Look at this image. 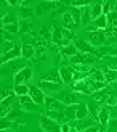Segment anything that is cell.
I'll list each match as a JSON object with an SVG mask.
<instances>
[{"instance_id":"2","label":"cell","mask_w":117,"mask_h":132,"mask_svg":"<svg viewBox=\"0 0 117 132\" xmlns=\"http://www.w3.org/2000/svg\"><path fill=\"white\" fill-rule=\"evenodd\" d=\"M88 42L92 44L95 48L104 47L106 42H108L106 31H90V32H88Z\"/></svg>"},{"instance_id":"1","label":"cell","mask_w":117,"mask_h":132,"mask_svg":"<svg viewBox=\"0 0 117 132\" xmlns=\"http://www.w3.org/2000/svg\"><path fill=\"white\" fill-rule=\"evenodd\" d=\"M80 95L82 94H77V92H74V90H60V92H56L53 97L58 98V100H61L66 106H69V105L80 103Z\"/></svg>"},{"instance_id":"3","label":"cell","mask_w":117,"mask_h":132,"mask_svg":"<svg viewBox=\"0 0 117 132\" xmlns=\"http://www.w3.org/2000/svg\"><path fill=\"white\" fill-rule=\"evenodd\" d=\"M38 124H40V127L43 132H61V124L53 121L51 118L42 114L40 119H38Z\"/></svg>"},{"instance_id":"49","label":"cell","mask_w":117,"mask_h":132,"mask_svg":"<svg viewBox=\"0 0 117 132\" xmlns=\"http://www.w3.org/2000/svg\"><path fill=\"white\" fill-rule=\"evenodd\" d=\"M109 114H111V119H117V105L109 106Z\"/></svg>"},{"instance_id":"9","label":"cell","mask_w":117,"mask_h":132,"mask_svg":"<svg viewBox=\"0 0 117 132\" xmlns=\"http://www.w3.org/2000/svg\"><path fill=\"white\" fill-rule=\"evenodd\" d=\"M45 108H47V111H64L66 105L55 97H47L45 98Z\"/></svg>"},{"instance_id":"28","label":"cell","mask_w":117,"mask_h":132,"mask_svg":"<svg viewBox=\"0 0 117 132\" xmlns=\"http://www.w3.org/2000/svg\"><path fill=\"white\" fill-rule=\"evenodd\" d=\"M29 89H31V85H27V84H15V87H13V90H15V95H16V97L29 95Z\"/></svg>"},{"instance_id":"37","label":"cell","mask_w":117,"mask_h":132,"mask_svg":"<svg viewBox=\"0 0 117 132\" xmlns=\"http://www.w3.org/2000/svg\"><path fill=\"white\" fill-rule=\"evenodd\" d=\"M67 5L71 8H85V6L90 5V2H87V0H72V2H67Z\"/></svg>"},{"instance_id":"43","label":"cell","mask_w":117,"mask_h":132,"mask_svg":"<svg viewBox=\"0 0 117 132\" xmlns=\"http://www.w3.org/2000/svg\"><path fill=\"white\" fill-rule=\"evenodd\" d=\"M106 36H108V39L117 40V26H115V28H109V29L106 31Z\"/></svg>"},{"instance_id":"20","label":"cell","mask_w":117,"mask_h":132,"mask_svg":"<svg viewBox=\"0 0 117 132\" xmlns=\"http://www.w3.org/2000/svg\"><path fill=\"white\" fill-rule=\"evenodd\" d=\"M42 79H43V81H48V82H55V84H63V77H61L60 69H58V68H53L47 76H43Z\"/></svg>"},{"instance_id":"34","label":"cell","mask_w":117,"mask_h":132,"mask_svg":"<svg viewBox=\"0 0 117 132\" xmlns=\"http://www.w3.org/2000/svg\"><path fill=\"white\" fill-rule=\"evenodd\" d=\"M104 66L109 69H117V56H103Z\"/></svg>"},{"instance_id":"18","label":"cell","mask_w":117,"mask_h":132,"mask_svg":"<svg viewBox=\"0 0 117 132\" xmlns=\"http://www.w3.org/2000/svg\"><path fill=\"white\" fill-rule=\"evenodd\" d=\"M87 108H88V114L92 119L98 121V116H100V110H101V103L95 102V100H90L87 103Z\"/></svg>"},{"instance_id":"40","label":"cell","mask_w":117,"mask_h":132,"mask_svg":"<svg viewBox=\"0 0 117 132\" xmlns=\"http://www.w3.org/2000/svg\"><path fill=\"white\" fill-rule=\"evenodd\" d=\"M51 34H53V32H51V31H50V28H47V26H42L40 31H38V36H40L42 39H45V40L51 39Z\"/></svg>"},{"instance_id":"26","label":"cell","mask_w":117,"mask_h":132,"mask_svg":"<svg viewBox=\"0 0 117 132\" xmlns=\"http://www.w3.org/2000/svg\"><path fill=\"white\" fill-rule=\"evenodd\" d=\"M90 13H92V19H96L103 15V2H93L90 5Z\"/></svg>"},{"instance_id":"22","label":"cell","mask_w":117,"mask_h":132,"mask_svg":"<svg viewBox=\"0 0 117 132\" xmlns=\"http://www.w3.org/2000/svg\"><path fill=\"white\" fill-rule=\"evenodd\" d=\"M101 71L104 72V77H106L108 84H115L117 82V69H109L106 66H101Z\"/></svg>"},{"instance_id":"10","label":"cell","mask_w":117,"mask_h":132,"mask_svg":"<svg viewBox=\"0 0 117 132\" xmlns=\"http://www.w3.org/2000/svg\"><path fill=\"white\" fill-rule=\"evenodd\" d=\"M8 64V69L13 72V74H18L19 71H23L24 68H27V60H24V58L21 56V58H18V60H13V61H10V63H6ZM5 66V64H3Z\"/></svg>"},{"instance_id":"30","label":"cell","mask_w":117,"mask_h":132,"mask_svg":"<svg viewBox=\"0 0 117 132\" xmlns=\"http://www.w3.org/2000/svg\"><path fill=\"white\" fill-rule=\"evenodd\" d=\"M88 116V108H87V103H77V118L75 121H80V119H85Z\"/></svg>"},{"instance_id":"29","label":"cell","mask_w":117,"mask_h":132,"mask_svg":"<svg viewBox=\"0 0 117 132\" xmlns=\"http://www.w3.org/2000/svg\"><path fill=\"white\" fill-rule=\"evenodd\" d=\"M108 95H109V90H108V89H103V90H100V92H95V94H92V100L98 102V103H106Z\"/></svg>"},{"instance_id":"23","label":"cell","mask_w":117,"mask_h":132,"mask_svg":"<svg viewBox=\"0 0 117 132\" xmlns=\"http://www.w3.org/2000/svg\"><path fill=\"white\" fill-rule=\"evenodd\" d=\"M75 26H77V23L74 21V18L71 16V13L69 11H64V15H63V28L67 29V31H72Z\"/></svg>"},{"instance_id":"11","label":"cell","mask_w":117,"mask_h":132,"mask_svg":"<svg viewBox=\"0 0 117 132\" xmlns=\"http://www.w3.org/2000/svg\"><path fill=\"white\" fill-rule=\"evenodd\" d=\"M72 90L77 92V94H82V95H92L88 79H83V81H79V82H72Z\"/></svg>"},{"instance_id":"39","label":"cell","mask_w":117,"mask_h":132,"mask_svg":"<svg viewBox=\"0 0 117 132\" xmlns=\"http://www.w3.org/2000/svg\"><path fill=\"white\" fill-rule=\"evenodd\" d=\"M16 18L15 15H11V13H8V15H3L2 18V26H8V24H16Z\"/></svg>"},{"instance_id":"17","label":"cell","mask_w":117,"mask_h":132,"mask_svg":"<svg viewBox=\"0 0 117 132\" xmlns=\"http://www.w3.org/2000/svg\"><path fill=\"white\" fill-rule=\"evenodd\" d=\"M60 5L58 2H42L40 5H37V10H35V13L38 16H43V15H47L48 11H51L53 8H56V6Z\"/></svg>"},{"instance_id":"25","label":"cell","mask_w":117,"mask_h":132,"mask_svg":"<svg viewBox=\"0 0 117 132\" xmlns=\"http://www.w3.org/2000/svg\"><path fill=\"white\" fill-rule=\"evenodd\" d=\"M95 124H98V121H95V119H90V118H85V119H80V121H77V124H72V126H75L77 129H79V130L82 132V130H85V129H88V127L95 126Z\"/></svg>"},{"instance_id":"8","label":"cell","mask_w":117,"mask_h":132,"mask_svg":"<svg viewBox=\"0 0 117 132\" xmlns=\"http://www.w3.org/2000/svg\"><path fill=\"white\" fill-rule=\"evenodd\" d=\"M23 53H21V45L15 44V47L10 48L8 52H5V53H2V64H6L10 63L13 60H18V58H21Z\"/></svg>"},{"instance_id":"32","label":"cell","mask_w":117,"mask_h":132,"mask_svg":"<svg viewBox=\"0 0 117 132\" xmlns=\"http://www.w3.org/2000/svg\"><path fill=\"white\" fill-rule=\"evenodd\" d=\"M32 15H34V8H32V6H27V5H24V3L19 6V16H21L23 19H27Z\"/></svg>"},{"instance_id":"4","label":"cell","mask_w":117,"mask_h":132,"mask_svg":"<svg viewBox=\"0 0 117 132\" xmlns=\"http://www.w3.org/2000/svg\"><path fill=\"white\" fill-rule=\"evenodd\" d=\"M95 61H96V56L95 55L82 53V52H77L72 58H69V63L71 64H87V66H90V64L95 63Z\"/></svg>"},{"instance_id":"36","label":"cell","mask_w":117,"mask_h":132,"mask_svg":"<svg viewBox=\"0 0 117 132\" xmlns=\"http://www.w3.org/2000/svg\"><path fill=\"white\" fill-rule=\"evenodd\" d=\"M108 18V28H115L117 26V10H112L109 15H106Z\"/></svg>"},{"instance_id":"6","label":"cell","mask_w":117,"mask_h":132,"mask_svg":"<svg viewBox=\"0 0 117 132\" xmlns=\"http://www.w3.org/2000/svg\"><path fill=\"white\" fill-rule=\"evenodd\" d=\"M19 106H21V111H29V113H37V111H40V106H38L29 95L19 97Z\"/></svg>"},{"instance_id":"38","label":"cell","mask_w":117,"mask_h":132,"mask_svg":"<svg viewBox=\"0 0 117 132\" xmlns=\"http://www.w3.org/2000/svg\"><path fill=\"white\" fill-rule=\"evenodd\" d=\"M67 11L71 13V16L74 18V21L79 24V23H80V19H82V8H69Z\"/></svg>"},{"instance_id":"27","label":"cell","mask_w":117,"mask_h":132,"mask_svg":"<svg viewBox=\"0 0 117 132\" xmlns=\"http://www.w3.org/2000/svg\"><path fill=\"white\" fill-rule=\"evenodd\" d=\"M60 53L63 56H67V58H72L75 53H77V48L74 44H67V45H63V47L60 48Z\"/></svg>"},{"instance_id":"12","label":"cell","mask_w":117,"mask_h":132,"mask_svg":"<svg viewBox=\"0 0 117 132\" xmlns=\"http://www.w3.org/2000/svg\"><path fill=\"white\" fill-rule=\"evenodd\" d=\"M60 74H61V77H63V82H72V81H74V76H75V69H74L72 64H69V66H61Z\"/></svg>"},{"instance_id":"16","label":"cell","mask_w":117,"mask_h":132,"mask_svg":"<svg viewBox=\"0 0 117 132\" xmlns=\"http://www.w3.org/2000/svg\"><path fill=\"white\" fill-rule=\"evenodd\" d=\"M38 87H40L45 94H48V92H53V94H56V92L61 90V84H55V82H48V81H43V79H40Z\"/></svg>"},{"instance_id":"13","label":"cell","mask_w":117,"mask_h":132,"mask_svg":"<svg viewBox=\"0 0 117 132\" xmlns=\"http://www.w3.org/2000/svg\"><path fill=\"white\" fill-rule=\"evenodd\" d=\"M13 105H15V95H13V97H8V98H3V100H2V103H0V108H2V111H0V116H2V119H3V118H6L8 111L13 110Z\"/></svg>"},{"instance_id":"24","label":"cell","mask_w":117,"mask_h":132,"mask_svg":"<svg viewBox=\"0 0 117 132\" xmlns=\"http://www.w3.org/2000/svg\"><path fill=\"white\" fill-rule=\"evenodd\" d=\"M111 121V114H109V106H101L100 110V116H98V122L101 124L103 127Z\"/></svg>"},{"instance_id":"50","label":"cell","mask_w":117,"mask_h":132,"mask_svg":"<svg viewBox=\"0 0 117 132\" xmlns=\"http://www.w3.org/2000/svg\"><path fill=\"white\" fill-rule=\"evenodd\" d=\"M71 127H72V124L64 122V124H61V132H71Z\"/></svg>"},{"instance_id":"31","label":"cell","mask_w":117,"mask_h":132,"mask_svg":"<svg viewBox=\"0 0 117 132\" xmlns=\"http://www.w3.org/2000/svg\"><path fill=\"white\" fill-rule=\"evenodd\" d=\"M90 5H92V3H90ZM90 5L85 6V8H82V19H80L82 26H88L90 23L93 21V19H92V13H90Z\"/></svg>"},{"instance_id":"41","label":"cell","mask_w":117,"mask_h":132,"mask_svg":"<svg viewBox=\"0 0 117 132\" xmlns=\"http://www.w3.org/2000/svg\"><path fill=\"white\" fill-rule=\"evenodd\" d=\"M117 105V92H109L108 100H106V106H114Z\"/></svg>"},{"instance_id":"35","label":"cell","mask_w":117,"mask_h":132,"mask_svg":"<svg viewBox=\"0 0 117 132\" xmlns=\"http://www.w3.org/2000/svg\"><path fill=\"white\" fill-rule=\"evenodd\" d=\"M88 79H92V81H100V82H106V77H104V72L101 69H95L92 74L88 76Z\"/></svg>"},{"instance_id":"33","label":"cell","mask_w":117,"mask_h":132,"mask_svg":"<svg viewBox=\"0 0 117 132\" xmlns=\"http://www.w3.org/2000/svg\"><path fill=\"white\" fill-rule=\"evenodd\" d=\"M64 114H66V118L71 121V119H75L77 118V105H69V106H66V110H64Z\"/></svg>"},{"instance_id":"47","label":"cell","mask_w":117,"mask_h":132,"mask_svg":"<svg viewBox=\"0 0 117 132\" xmlns=\"http://www.w3.org/2000/svg\"><path fill=\"white\" fill-rule=\"evenodd\" d=\"M15 95V90L13 89H3L2 90V100L3 98H8V97H13Z\"/></svg>"},{"instance_id":"5","label":"cell","mask_w":117,"mask_h":132,"mask_svg":"<svg viewBox=\"0 0 117 132\" xmlns=\"http://www.w3.org/2000/svg\"><path fill=\"white\" fill-rule=\"evenodd\" d=\"M75 48H77V52H82V53H88V55H95L96 58H103L101 55H100V50L98 48H95L90 42H87V40H75Z\"/></svg>"},{"instance_id":"48","label":"cell","mask_w":117,"mask_h":132,"mask_svg":"<svg viewBox=\"0 0 117 132\" xmlns=\"http://www.w3.org/2000/svg\"><path fill=\"white\" fill-rule=\"evenodd\" d=\"M101 124L98 122V124H95V126H92V127H88V129H85V130H82V132H100L101 130Z\"/></svg>"},{"instance_id":"51","label":"cell","mask_w":117,"mask_h":132,"mask_svg":"<svg viewBox=\"0 0 117 132\" xmlns=\"http://www.w3.org/2000/svg\"><path fill=\"white\" fill-rule=\"evenodd\" d=\"M6 5H10V6H18V5H23V2H18V0H11V2H6Z\"/></svg>"},{"instance_id":"42","label":"cell","mask_w":117,"mask_h":132,"mask_svg":"<svg viewBox=\"0 0 117 132\" xmlns=\"http://www.w3.org/2000/svg\"><path fill=\"white\" fill-rule=\"evenodd\" d=\"M3 32H10V34H16V32L19 31V24H8V26H2Z\"/></svg>"},{"instance_id":"44","label":"cell","mask_w":117,"mask_h":132,"mask_svg":"<svg viewBox=\"0 0 117 132\" xmlns=\"http://www.w3.org/2000/svg\"><path fill=\"white\" fill-rule=\"evenodd\" d=\"M112 2H103V15H109L112 11Z\"/></svg>"},{"instance_id":"7","label":"cell","mask_w":117,"mask_h":132,"mask_svg":"<svg viewBox=\"0 0 117 132\" xmlns=\"http://www.w3.org/2000/svg\"><path fill=\"white\" fill-rule=\"evenodd\" d=\"M29 97L38 105V106H45V98H47V95H45V92L38 87V85H31Z\"/></svg>"},{"instance_id":"15","label":"cell","mask_w":117,"mask_h":132,"mask_svg":"<svg viewBox=\"0 0 117 132\" xmlns=\"http://www.w3.org/2000/svg\"><path fill=\"white\" fill-rule=\"evenodd\" d=\"M21 53H23V58L24 60H31L32 56H35V45L31 44V42H23L21 45Z\"/></svg>"},{"instance_id":"45","label":"cell","mask_w":117,"mask_h":132,"mask_svg":"<svg viewBox=\"0 0 117 132\" xmlns=\"http://www.w3.org/2000/svg\"><path fill=\"white\" fill-rule=\"evenodd\" d=\"M13 126V122L10 121V119H5V118H3V119L2 121H0V130H5V129H10Z\"/></svg>"},{"instance_id":"52","label":"cell","mask_w":117,"mask_h":132,"mask_svg":"<svg viewBox=\"0 0 117 132\" xmlns=\"http://www.w3.org/2000/svg\"><path fill=\"white\" fill-rule=\"evenodd\" d=\"M71 132H80V130H79V129H77L75 126H72V127H71Z\"/></svg>"},{"instance_id":"21","label":"cell","mask_w":117,"mask_h":132,"mask_svg":"<svg viewBox=\"0 0 117 132\" xmlns=\"http://www.w3.org/2000/svg\"><path fill=\"white\" fill-rule=\"evenodd\" d=\"M92 24H93V31H106L108 29V18H106V15H101L100 18L93 19Z\"/></svg>"},{"instance_id":"46","label":"cell","mask_w":117,"mask_h":132,"mask_svg":"<svg viewBox=\"0 0 117 132\" xmlns=\"http://www.w3.org/2000/svg\"><path fill=\"white\" fill-rule=\"evenodd\" d=\"M21 29H23V32H31V31H32V24H31L29 21H24V19H23Z\"/></svg>"},{"instance_id":"19","label":"cell","mask_w":117,"mask_h":132,"mask_svg":"<svg viewBox=\"0 0 117 132\" xmlns=\"http://www.w3.org/2000/svg\"><path fill=\"white\" fill-rule=\"evenodd\" d=\"M53 34H51V40H53V44L56 45H64V36H63V28H60V26H53Z\"/></svg>"},{"instance_id":"53","label":"cell","mask_w":117,"mask_h":132,"mask_svg":"<svg viewBox=\"0 0 117 132\" xmlns=\"http://www.w3.org/2000/svg\"><path fill=\"white\" fill-rule=\"evenodd\" d=\"M100 132H104V127H101V130H100Z\"/></svg>"},{"instance_id":"14","label":"cell","mask_w":117,"mask_h":132,"mask_svg":"<svg viewBox=\"0 0 117 132\" xmlns=\"http://www.w3.org/2000/svg\"><path fill=\"white\" fill-rule=\"evenodd\" d=\"M31 77H32V69L31 66H27L23 71H19L18 74H15V84H26Z\"/></svg>"}]
</instances>
